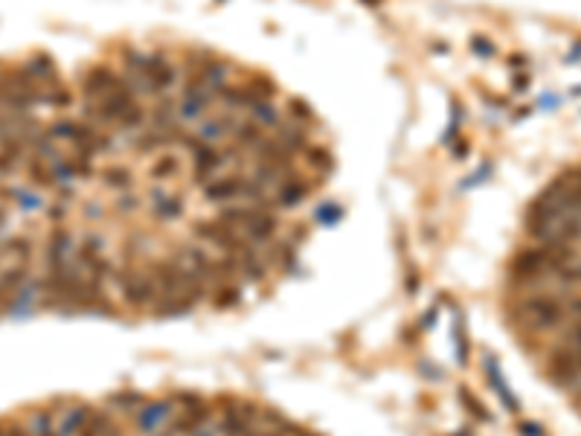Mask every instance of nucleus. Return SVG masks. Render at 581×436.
I'll return each mask as SVG.
<instances>
[{
	"label": "nucleus",
	"mask_w": 581,
	"mask_h": 436,
	"mask_svg": "<svg viewBox=\"0 0 581 436\" xmlns=\"http://www.w3.org/2000/svg\"><path fill=\"white\" fill-rule=\"evenodd\" d=\"M578 405H581V393H578Z\"/></svg>",
	"instance_id": "nucleus-5"
},
{
	"label": "nucleus",
	"mask_w": 581,
	"mask_h": 436,
	"mask_svg": "<svg viewBox=\"0 0 581 436\" xmlns=\"http://www.w3.org/2000/svg\"><path fill=\"white\" fill-rule=\"evenodd\" d=\"M546 373L558 387H570L581 381V349L578 346H561L550 355Z\"/></svg>",
	"instance_id": "nucleus-2"
},
{
	"label": "nucleus",
	"mask_w": 581,
	"mask_h": 436,
	"mask_svg": "<svg viewBox=\"0 0 581 436\" xmlns=\"http://www.w3.org/2000/svg\"><path fill=\"white\" fill-rule=\"evenodd\" d=\"M564 317H567L564 302H558L555 297H543V294L526 297L518 309H514V320H518L523 329H532V332L555 329Z\"/></svg>",
	"instance_id": "nucleus-1"
},
{
	"label": "nucleus",
	"mask_w": 581,
	"mask_h": 436,
	"mask_svg": "<svg viewBox=\"0 0 581 436\" xmlns=\"http://www.w3.org/2000/svg\"><path fill=\"white\" fill-rule=\"evenodd\" d=\"M521 436H543V430L535 422H523L521 425Z\"/></svg>",
	"instance_id": "nucleus-3"
},
{
	"label": "nucleus",
	"mask_w": 581,
	"mask_h": 436,
	"mask_svg": "<svg viewBox=\"0 0 581 436\" xmlns=\"http://www.w3.org/2000/svg\"><path fill=\"white\" fill-rule=\"evenodd\" d=\"M570 344H573V346H578V349H581V323H578V326H575V329H573V332H570Z\"/></svg>",
	"instance_id": "nucleus-4"
}]
</instances>
